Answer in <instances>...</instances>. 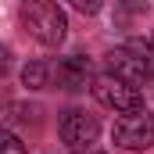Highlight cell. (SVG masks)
<instances>
[{
    "label": "cell",
    "instance_id": "obj_3",
    "mask_svg": "<svg viewBox=\"0 0 154 154\" xmlns=\"http://www.w3.org/2000/svg\"><path fill=\"white\" fill-rule=\"evenodd\" d=\"M90 93L97 97L100 108H108V111H115V115H129V111H140V108H143V93H140V86H133V82H125V79L111 75V72L93 75Z\"/></svg>",
    "mask_w": 154,
    "mask_h": 154
},
{
    "label": "cell",
    "instance_id": "obj_8",
    "mask_svg": "<svg viewBox=\"0 0 154 154\" xmlns=\"http://www.w3.org/2000/svg\"><path fill=\"white\" fill-rule=\"evenodd\" d=\"M0 154H25V143H22L7 125H0Z\"/></svg>",
    "mask_w": 154,
    "mask_h": 154
},
{
    "label": "cell",
    "instance_id": "obj_4",
    "mask_svg": "<svg viewBox=\"0 0 154 154\" xmlns=\"http://www.w3.org/2000/svg\"><path fill=\"white\" fill-rule=\"evenodd\" d=\"M111 140L122 151H147V147H154V115L147 108L122 115L115 122V129H111Z\"/></svg>",
    "mask_w": 154,
    "mask_h": 154
},
{
    "label": "cell",
    "instance_id": "obj_10",
    "mask_svg": "<svg viewBox=\"0 0 154 154\" xmlns=\"http://www.w3.org/2000/svg\"><path fill=\"white\" fill-rule=\"evenodd\" d=\"M4 68H7V50L0 47V75H4Z\"/></svg>",
    "mask_w": 154,
    "mask_h": 154
},
{
    "label": "cell",
    "instance_id": "obj_5",
    "mask_svg": "<svg viewBox=\"0 0 154 154\" xmlns=\"http://www.w3.org/2000/svg\"><path fill=\"white\" fill-rule=\"evenodd\" d=\"M97 136H100V122L90 115V111L72 108V111H65V115H61V140H65V147H68L72 154L93 151Z\"/></svg>",
    "mask_w": 154,
    "mask_h": 154
},
{
    "label": "cell",
    "instance_id": "obj_1",
    "mask_svg": "<svg viewBox=\"0 0 154 154\" xmlns=\"http://www.w3.org/2000/svg\"><path fill=\"white\" fill-rule=\"evenodd\" d=\"M22 29L43 47H61L68 36V18L57 0H22Z\"/></svg>",
    "mask_w": 154,
    "mask_h": 154
},
{
    "label": "cell",
    "instance_id": "obj_6",
    "mask_svg": "<svg viewBox=\"0 0 154 154\" xmlns=\"http://www.w3.org/2000/svg\"><path fill=\"white\" fill-rule=\"evenodd\" d=\"M57 79V86L61 90H86L90 82H93V72H90V61L86 57H61L57 65H50V82Z\"/></svg>",
    "mask_w": 154,
    "mask_h": 154
},
{
    "label": "cell",
    "instance_id": "obj_7",
    "mask_svg": "<svg viewBox=\"0 0 154 154\" xmlns=\"http://www.w3.org/2000/svg\"><path fill=\"white\" fill-rule=\"evenodd\" d=\"M22 82H25L29 90H47V86H50V65H47V61H29V65L22 68Z\"/></svg>",
    "mask_w": 154,
    "mask_h": 154
},
{
    "label": "cell",
    "instance_id": "obj_2",
    "mask_svg": "<svg viewBox=\"0 0 154 154\" xmlns=\"http://www.w3.org/2000/svg\"><path fill=\"white\" fill-rule=\"evenodd\" d=\"M108 72L118 75V79H125V82H133V86L151 82L154 79V54H151V47L140 43V39H129V43L115 47V50L108 54Z\"/></svg>",
    "mask_w": 154,
    "mask_h": 154
},
{
    "label": "cell",
    "instance_id": "obj_11",
    "mask_svg": "<svg viewBox=\"0 0 154 154\" xmlns=\"http://www.w3.org/2000/svg\"><path fill=\"white\" fill-rule=\"evenodd\" d=\"M147 47H151V54H154V36H151V43H147Z\"/></svg>",
    "mask_w": 154,
    "mask_h": 154
},
{
    "label": "cell",
    "instance_id": "obj_9",
    "mask_svg": "<svg viewBox=\"0 0 154 154\" xmlns=\"http://www.w3.org/2000/svg\"><path fill=\"white\" fill-rule=\"evenodd\" d=\"M65 4H72V7L79 11V14H97L104 0H65Z\"/></svg>",
    "mask_w": 154,
    "mask_h": 154
}]
</instances>
